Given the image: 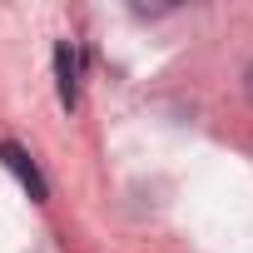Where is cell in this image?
Wrapping results in <instances>:
<instances>
[{
    "instance_id": "cell-1",
    "label": "cell",
    "mask_w": 253,
    "mask_h": 253,
    "mask_svg": "<svg viewBox=\"0 0 253 253\" xmlns=\"http://www.w3.org/2000/svg\"><path fill=\"white\" fill-rule=\"evenodd\" d=\"M80 70H84V55L75 40H60L55 45V89H60V104L75 109L80 104Z\"/></svg>"
},
{
    "instance_id": "cell-2",
    "label": "cell",
    "mask_w": 253,
    "mask_h": 253,
    "mask_svg": "<svg viewBox=\"0 0 253 253\" xmlns=\"http://www.w3.org/2000/svg\"><path fill=\"white\" fill-rule=\"evenodd\" d=\"M0 164H5V169H10L25 189H30V199H35V204H45V199H50V184H45V174L35 169V159L25 154V144L5 139V144H0Z\"/></svg>"
},
{
    "instance_id": "cell-3",
    "label": "cell",
    "mask_w": 253,
    "mask_h": 253,
    "mask_svg": "<svg viewBox=\"0 0 253 253\" xmlns=\"http://www.w3.org/2000/svg\"><path fill=\"white\" fill-rule=\"evenodd\" d=\"M248 94H253V65H248Z\"/></svg>"
}]
</instances>
